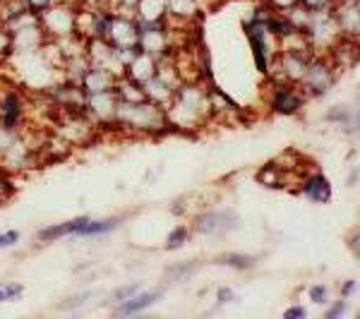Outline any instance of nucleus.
<instances>
[{"label":"nucleus","instance_id":"f257e3e1","mask_svg":"<svg viewBox=\"0 0 360 319\" xmlns=\"http://www.w3.org/2000/svg\"><path fill=\"white\" fill-rule=\"evenodd\" d=\"M159 298L156 293H149V295H139V298H132L130 303H125L123 307H120V312L123 315H132V312H137V310H144V307H149L154 303V300Z\"/></svg>","mask_w":360,"mask_h":319},{"label":"nucleus","instance_id":"f03ea898","mask_svg":"<svg viewBox=\"0 0 360 319\" xmlns=\"http://www.w3.org/2000/svg\"><path fill=\"white\" fill-rule=\"evenodd\" d=\"M307 195L312 197V200L317 202H327L329 200V185L324 178H315V181H310V185H307Z\"/></svg>","mask_w":360,"mask_h":319},{"label":"nucleus","instance_id":"7ed1b4c3","mask_svg":"<svg viewBox=\"0 0 360 319\" xmlns=\"http://www.w3.org/2000/svg\"><path fill=\"white\" fill-rule=\"evenodd\" d=\"M22 291H25L22 286H0V303H5V300L20 298Z\"/></svg>","mask_w":360,"mask_h":319},{"label":"nucleus","instance_id":"20e7f679","mask_svg":"<svg viewBox=\"0 0 360 319\" xmlns=\"http://www.w3.org/2000/svg\"><path fill=\"white\" fill-rule=\"evenodd\" d=\"M17 240H20V233H17V230H10V233L0 235V247H10V245H15Z\"/></svg>","mask_w":360,"mask_h":319},{"label":"nucleus","instance_id":"39448f33","mask_svg":"<svg viewBox=\"0 0 360 319\" xmlns=\"http://www.w3.org/2000/svg\"><path fill=\"white\" fill-rule=\"evenodd\" d=\"M183 240H185V228H180V230H176V233L171 235V240H168V242H171V247H176Z\"/></svg>","mask_w":360,"mask_h":319},{"label":"nucleus","instance_id":"423d86ee","mask_svg":"<svg viewBox=\"0 0 360 319\" xmlns=\"http://www.w3.org/2000/svg\"><path fill=\"white\" fill-rule=\"evenodd\" d=\"M229 264H238V266H250V264H252V259H248V257H229Z\"/></svg>","mask_w":360,"mask_h":319},{"label":"nucleus","instance_id":"0eeeda50","mask_svg":"<svg viewBox=\"0 0 360 319\" xmlns=\"http://www.w3.org/2000/svg\"><path fill=\"white\" fill-rule=\"evenodd\" d=\"M310 295H312V298H315V303H324V288H322V286L312 288Z\"/></svg>","mask_w":360,"mask_h":319},{"label":"nucleus","instance_id":"6e6552de","mask_svg":"<svg viewBox=\"0 0 360 319\" xmlns=\"http://www.w3.org/2000/svg\"><path fill=\"white\" fill-rule=\"evenodd\" d=\"M286 317H288V319H293V317H305V312L300 310V307H295V310H288V312H286Z\"/></svg>","mask_w":360,"mask_h":319},{"label":"nucleus","instance_id":"1a4fd4ad","mask_svg":"<svg viewBox=\"0 0 360 319\" xmlns=\"http://www.w3.org/2000/svg\"><path fill=\"white\" fill-rule=\"evenodd\" d=\"M353 288H356V283H353V281H351V283H346V286H344V295H348V293H351Z\"/></svg>","mask_w":360,"mask_h":319}]
</instances>
